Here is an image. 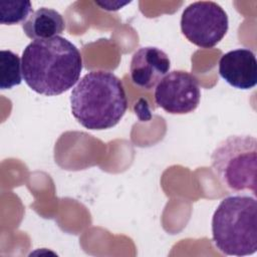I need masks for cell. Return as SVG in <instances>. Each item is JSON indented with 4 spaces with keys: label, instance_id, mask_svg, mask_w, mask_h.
Segmentation results:
<instances>
[{
    "label": "cell",
    "instance_id": "7",
    "mask_svg": "<svg viewBox=\"0 0 257 257\" xmlns=\"http://www.w3.org/2000/svg\"><path fill=\"white\" fill-rule=\"evenodd\" d=\"M170 67V58L162 49L155 46L142 47L132 56L131 78L136 85L151 89L169 72Z\"/></svg>",
    "mask_w": 257,
    "mask_h": 257
},
{
    "label": "cell",
    "instance_id": "11",
    "mask_svg": "<svg viewBox=\"0 0 257 257\" xmlns=\"http://www.w3.org/2000/svg\"><path fill=\"white\" fill-rule=\"evenodd\" d=\"M32 12L29 1H0V22L5 25H14L24 22Z\"/></svg>",
    "mask_w": 257,
    "mask_h": 257
},
{
    "label": "cell",
    "instance_id": "6",
    "mask_svg": "<svg viewBox=\"0 0 257 257\" xmlns=\"http://www.w3.org/2000/svg\"><path fill=\"white\" fill-rule=\"evenodd\" d=\"M201 99L197 78L188 71L168 72L157 84L155 101L165 111L172 114H185L194 111Z\"/></svg>",
    "mask_w": 257,
    "mask_h": 257
},
{
    "label": "cell",
    "instance_id": "5",
    "mask_svg": "<svg viewBox=\"0 0 257 257\" xmlns=\"http://www.w3.org/2000/svg\"><path fill=\"white\" fill-rule=\"evenodd\" d=\"M228 28L227 13L213 1L194 2L182 13V33L201 48L214 47L226 35Z\"/></svg>",
    "mask_w": 257,
    "mask_h": 257
},
{
    "label": "cell",
    "instance_id": "1",
    "mask_svg": "<svg viewBox=\"0 0 257 257\" xmlns=\"http://www.w3.org/2000/svg\"><path fill=\"white\" fill-rule=\"evenodd\" d=\"M21 67L24 81L33 91L53 96L79 80L82 58L73 43L55 36L30 42L22 52Z\"/></svg>",
    "mask_w": 257,
    "mask_h": 257
},
{
    "label": "cell",
    "instance_id": "9",
    "mask_svg": "<svg viewBox=\"0 0 257 257\" xmlns=\"http://www.w3.org/2000/svg\"><path fill=\"white\" fill-rule=\"evenodd\" d=\"M64 28L65 22L61 14L47 7H41L32 12L22 23L25 35L34 40L58 36L63 32Z\"/></svg>",
    "mask_w": 257,
    "mask_h": 257
},
{
    "label": "cell",
    "instance_id": "4",
    "mask_svg": "<svg viewBox=\"0 0 257 257\" xmlns=\"http://www.w3.org/2000/svg\"><path fill=\"white\" fill-rule=\"evenodd\" d=\"M211 167L221 185L232 193L251 192L256 196L257 140L233 135L221 141L211 154Z\"/></svg>",
    "mask_w": 257,
    "mask_h": 257
},
{
    "label": "cell",
    "instance_id": "3",
    "mask_svg": "<svg viewBox=\"0 0 257 257\" xmlns=\"http://www.w3.org/2000/svg\"><path fill=\"white\" fill-rule=\"evenodd\" d=\"M215 247L229 256L252 255L257 250V201L254 196L224 198L212 217Z\"/></svg>",
    "mask_w": 257,
    "mask_h": 257
},
{
    "label": "cell",
    "instance_id": "10",
    "mask_svg": "<svg viewBox=\"0 0 257 257\" xmlns=\"http://www.w3.org/2000/svg\"><path fill=\"white\" fill-rule=\"evenodd\" d=\"M19 56L11 50L0 51V88L10 89L22 81Z\"/></svg>",
    "mask_w": 257,
    "mask_h": 257
},
{
    "label": "cell",
    "instance_id": "2",
    "mask_svg": "<svg viewBox=\"0 0 257 257\" xmlns=\"http://www.w3.org/2000/svg\"><path fill=\"white\" fill-rule=\"evenodd\" d=\"M71 113L85 128L101 131L116 125L127 108L120 79L109 71L93 70L83 75L70 94Z\"/></svg>",
    "mask_w": 257,
    "mask_h": 257
},
{
    "label": "cell",
    "instance_id": "8",
    "mask_svg": "<svg viewBox=\"0 0 257 257\" xmlns=\"http://www.w3.org/2000/svg\"><path fill=\"white\" fill-rule=\"evenodd\" d=\"M219 74L231 86L250 89L257 83V60L248 48H237L223 54L219 60Z\"/></svg>",
    "mask_w": 257,
    "mask_h": 257
}]
</instances>
